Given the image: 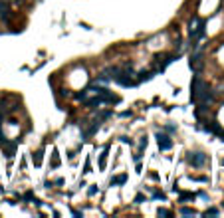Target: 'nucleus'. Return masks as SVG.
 I'll list each match as a JSON object with an SVG mask.
<instances>
[{"instance_id":"13","label":"nucleus","mask_w":224,"mask_h":218,"mask_svg":"<svg viewBox=\"0 0 224 218\" xmlns=\"http://www.w3.org/2000/svg\"><path fill=\"white\" fill-rule=\"evenodd\" d=\"M153 198H157V200H165L167 196H165V192H155V194H153Z\"/></svg>"},{"instance_id":"1","label":"nucleus","mask_w":224,"mask_h":218,"mask_svg":"<svg viewBox=\"0 0 224 218\" xmlns=\"http://www.w3.org/2000/svg\"><path fill=\"white\" fill-rule=\"evenodd\" d=\"M187 161H188V165H193L194 168H200V167L206 165V161H208V159H206L204 153H188Z\"/></svg>"},{"instance_id":"6","label":"nucleus","mask_w":224,"mask_h":218,"mask_svg":"<svg viewBox=\"0 0 224 218\" xmlns=\"http://www.w3.org/2000/svg\"><path fill=\"white\" fill-rule=\"evenodd\" d=\"M153 78V72H141L137 75V83H141V81H149Z\"/></svg>"},{"instance_id":"16","label":"nucleus","mask_w":224,"mask_h":218,"mask_svg":"<svg viewBox=\"0 0 224 218\" xmlns=\"http://www.w3.org/2000/svg\"><path fill=\"white\" fill-rule=\"evenodd\" d=\"M24 198H26V200H32V202H34V194H32V192H30V190H28V192H26V194H24Z\"/></svg>"},{"instance_id":"10","label":"nucleus","mask_w":224,"mask_h":218,"mask_svg":"<svg viewBox=\"0 0 224 218\" xmlns=\"http://www.w3.org/2000/svg\"><path fill=\"white\" fill-rule=\"evenodd\" d=\"M157 214H159V216H173V212L167 210V208H159V210H157Z\"/></svg>"},{"instance_id":"8","label":"nucleus","mask_w":224,"mask_h":218,"mask_svg":"<svg viewBox=\"0 0 224 218\" xmlns=\"http://www.w3.org/2000/svg\"><path fill=\"white\" fill-rule=\"evenodd\" d=\"M105 161H107V149L103 151V155H101V159H99V168H105Z\"/></svg>"},{"instance_id":"12","label":"nucleus","mask_w":224,"mask_h":218,"mask_svg":"<svg viewBox=\"0 0 224 218\" xmlns=\"http://www.w3.org/2000/svg\"><path fill=\"white\" fill-rule=\"evenodd\" d=\"M87 192H89V196H93L95 192H99V188H97L95 184H91V187H89V190H87Z\"/></svg>"},{"instance_id":"4","label":"nucleus","mask_w":224,"mask_h":218,"mask_svg":"<svg viewBox=\"0 0 224 218\" xmlns=\"http://www.w3.org/2000/svg\"><path fill=\"white\" fill-rule=\"evenodd\" d=\"M196 194L194 192H181L179 194V202H187V200H194Z\"/></svg>"},{"instance_id":"14","label":"nucleus","mask_w":224,"mask_h":218,"mask_svg":"<svg viewBox=\"0 0 224 218\" xmlns=\"http://www.w3.org/2000/svg\"><path fill=\"white\" fill-rule=\"evenodd\" d=\"M208 214H210V216H216V214H218V210H216V208H208V210L204 212V216H208Z\"/></svg>"},{"instance_id":"3","label":"nucleus","mask_w":224,"mask_h":218,"mask_svg":"<svg viewBox=\"0 0 224 218\" xmlns=\"http://www.w3.org/2000/svg\"><path fill=\"white\" fill-rule=\"evenodd\" d=\"M204 131H208V133H216V135H218L222 129H220V125H218V123H214V121H210V123L206 121V125H204Z\"/></svg>"},{"instance_id":"9","label":"nucleus","mask_w":224,"mask_h":218,"mask_svg":"<svg viewBox=\"0 0 224 218\" xmlns=\"http://www.w3.org/2000/svg\"><path fill=\"white\" fill-rule=\"evenodd\" d=\"M181 214H187V216H194L196 210L194 208H181Z\"/></svg>"},{"instance_id":"18","label":"nucleus","mask_w":224,"mask_h":218,"mask_svg":"<svg viewBox=\"0 0 224 218\" xmlns=\"http://www.w3.org/2000/svg\"><path fill=\"white\" fill-rule=\"evenodd\" d=\"M89 168H91V165H89V161H85V167H83V173H89Z\"/></svg>"},{"instance_id":"17","label":"nucleus","mask_w":224,"mask_h":218,"mask_svg":"<svg viewBox=\"0 0 224 218\" xmlns=\"http://www.w3.org/2000/svg\"><path fill=\"white\" fill-rule=\"evenodd\" d=\"M165 131H169V133H174V131H177V127H174V125H167Z\"/></svg>"},{"instance_id":"15","label":"nucleus","mask_w":224,"mask_h":218,"mask_svg":"<svg viewBox=\"0 0 224 218\" xmlns=\"http://www.w3.org/2000/svg\"><path fill=\"white\" fill-rule=\"evenodd\" d=\"M143 200H145V196H143V194H137V196H135V202H137V204H141Z\"/></svg>"},{"instance_id":"5","label":"nucleus","mask_w":224,"mask_h":218,"mask_svg":"<svg viewBox=\"0 0 224 218\" xmlns=\"http://www.w3.org/2000/svg\"><path fill=\"white\" fill-rule=\"evenodd\" d=\"M42 155H44V149H38L34 155H32V161H34V165H36V167H40V165H42Z\"/></svg>"},{"instance_id":"11","label":"nucleus","mask_w":224,"mask_h":218,"mask_svg":"<svg viewBox=\"0 0 224 218\" xmlns=\"http://www.w3.org/2000/svg\"><path fill=\"white\" fill-rule=\"evenodd\" d=\"M52 167H54V168L60 167V157H58V153H54V157H52Z\"/></svg>"},{"instance_id":"7","label":"nucleus","mask_w":224,"mask_h":218,"mask_svg":"<svg viewBox=\"0 0 224 218\" xmlns=\"http://www.w3.org/2000/svg\"><path fill=\"white\" fill-rule=\"evenodd\" d=\"M127 182V174H119V177L111 178V184H125Z\"/></svg>"},{"instance_id":"2","label":"nucleus","mask_w":224,"mask_h":218,"mask_svg":"<svg viewBox=\"0 0 224 218\" xmlns=\"http://www.w3.org/2000/svg\"><path fill=\"white\" fill-rule=\"evenodd\" d=\"M157 143H159L161 151H169V149L173 147L171 137H169V135H165V133H157Z\"/></svg>"}]
</instances>
